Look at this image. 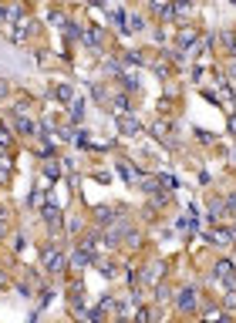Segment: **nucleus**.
Instances as JSON below:
<instances>
[{"instance_id":"1","label":"nucleus","mask_w":236,"mask_h":323,"mask_svg":"<svg viewBox=\"0 0 236 323\" xmlns=\"http://www.w3.org/2000/svg\"><path fill=\"white\" fill-rule=\"evenodd\" d=\"M41 259H44V269L47 273H61L64 269V253H61V243H47L44 249H41Z\"/></svg>"},{"instance_id":"2","label":"nucleus","mask_w":236,"mask_h":323,"mask_svg":"<svg viewBox=\"0 0 236 323\" xmlns=\"http://www.w3.org/2000/svg\"><path fill=\"white\" fill-rule=\"evenodd\" d=\"M213 279H216V283H223L226 290H233V286H236V269H233V262H230V259L216 262V273H213Z\"/></svg>"},{"instance_id":"3","label":"nucleus","mask_w":236,"mask_h":323,"mask_svg":"<svg viewBox=\"0 0 236 323\" xmlns=\"http://www.w3.org/2000/svg\"><path fill=\"white\" fill-rule=\"evenodd\" d=\"M34 31H37V27H34L31 20H20V24H14V31H10V41H14V44H20V41H27Z\"/></svg>"},{"instance_id":"4","label":"nucleus","mask_w":236,"mask_h":323,"mask_svg":"<svg viewBox=\"0 0 236 323\" xmlns=\"http://www.w3.org/2000/svg\"><path fill=\"white\" fill-rule=\"evenodd\" d=\"M196 14V3L192 0H172V20L175 17H192Z\"/></svg>"},{"instance_id":"5","label":"nucleus","mask_w":236,"mask_h":323,"mask_svg":"<svg viewBox=\"0 0 236 323\" xmlns=\"http://www.w3.org/2000/svg\"><path fill=\"white\" fill-rule=\"evenodd\" d=\"M209 239H213V246H233V243H236V232H233V229H213V236H209Z\"/></svg>"},{"instance_id":"6","label":"nucleus","mask_w":236,"mask_h":323,"mask_svg":"<svg viewBox=\"0 0 236 323\" xmlns=\"http://www.w3.org/2000/svg\"><path fill=\"white\" fill-rule=\"evenodd\" d=\"M41 215H44V222H47V226H51V229H58V226H61V209H58V205H54V202H47V205H44V212H41Z\"/></svg>"},{"instance_id":"7","label":"nucleus","mask_w":236,"mask_h":323,"mask_svg":"<svg viewBox=\"0 0 236 323\" xmlns=\"http://www.w3.org/2000/svg\"><path fill=\"white\" fill-rule=\"evenodd\" d=\"M175 307L186 310V313H192V310H196V290H182L179 300H175Z\"/></svg>"},{"instance_id":"8","label":"nucleus","mask_w":236,"mask_h":323,"mask_svg":"<svg viewBox=\"0 0 236 323\" xmlns=\"http://www.w3.org/2000/svg\"><path fill=\"white\" fill-rule=\"evenodd\" d=\"M175 41H179V47H192V44L199 41V31H196V27H182Z\"/></svg>"},{"instance_id":"9","label":"nucleus","mask_w":236,"mask_h":323,"mask_svg":"<svg viewBox=\"0 0 236 323\" xmlns=\"http://www.w3.org/2000/svg\"><path fill=\"white\" fill-rule=\"evenodd\" d=\"M118 128L125 131V135H139V131H142V125H139L135 118H128V115H118Z\"/></svg>"},{"instance_id":"10","label":"nucleus","mask_w":236,"mask_h":323,"mask_svg":"<svg viewBox=\"0 0 236 323\" xmlns=\"http://www.w3.org/2000/svg\"><path fill=\"white\" fill-rule=\"evenodd\" d=\"M54 94H58V101H64V105H71V101H75V88H71V84H58V88H54Z\"/></svg>"},{"instance_id":"11","label":"nucleus","mask_w":236,"mask_h":323,"mask_svg":"<svg viewBox=\"0 0 236 323\" xmlns=\"http://www.w3.org/2000/svg\"><path fill=\"white\" fill-rule=\"evenodd\" d=\"M78 249L91 253V256H98V236H84V239L78 243Z\"/></svg>"},{"instance_id":"12","label":"nucleus","mask_w":236,"mask_h":323,"mask_svg":"<svg viewBox=\"0 0 236 323\" xmlns=\"http://www.w3.org/2000/svg\"><path fill=\"white\" fill-rule=\"evenodd\" d=\"M156 135H158V141H162V145H175V138L169 135V125H165V122H158V125H156Z\"/></svg>"},{"instance_id":"13","label":"nucleus","mask_w":236,"mask_h":323,"mask_svg":"<svg viewBox=\"0 0 236 323\" xmlns=\"http://www.w3.org/2000/svg\"><path fill=\"white\" fill-rule=\"evenodd\" d=\"M209 212H213V219H216V222H220V219H223V212H226V215H230V205H226V202H223V199H216V202H213V205H209Z\"/></svg>"},{"instance_id":"14","label":"nucleus","mask_w":236,"mask_h":323,"mask_svg":"<svg viewBox=\"0 0 236 323\" xmlns=\"http://www.w3.org/2000/svg\"><path fill=\"white\" fill-rule=\"evenodd\" d=\"M118 215H115V209H108V205H98V222L101 226H108V222H115Z\"/></svg>"},{"instance_id":"15","label":"nucleus","mask_w":236,"mask_h":323,"mask_svg":"<svg viewBox=\"0 0 236 323\" xmlns=\"http://www.w3.org/2000/svg\"><path fill=\"white\" fill-rule=\"evenodd\" d=\"M81 41H84V44H94V47H98V44H101V34H98V27H88V31L81 34Z\"/></svg>"},{"instance_id":"16","label":"nucleus","mask_w":236,"mask_h":323,"mask_svg":"<svg viewBox=\"0 0 236 323\" xmlns=\"http://www.w3.org/2000/svg\"><path fill=\"white\" fill-rule=\"evenodd\" d=\"M81 118H84V101L75 98V101H71V122H81Z\"/></svg>"},{"instance_id":"17","label":"nucleus","mask_w":236,"mask_h":323,"mask_svg":"<svg viewBox=\"0 0 236 323\" xmlns=\"http://www.w3.org/2000/svg\"><path fill=\"white\" fill-rule=\"evenodd\" d=\"M17 131H20V135H34L37 125H34V122H27V118H17Z\"/></svg>"},{"instance_id":"18","label":"nucleus","mask_w":236,"mask_h":323,"mask_svg":"<svg viewBox=\"0 0 236 323\" xmlns=\"http://www.w3.org/2000/svg\"><path fill=\"white\" fill-rule=\"evenodd\" d=\"M156 182H158V189H162V192H172V189H175V179H172V175H158Z\"/></svg>"},{"instance_id":"19","label":"nucleus","mask_w":236,"mask_h":323,"mask_svg":"<svg viewBox=\"0 0 236 323\" xmlns=\"http://www.w3.org/2000/svg\"><path fill=\"white\" fill-rule=\"evenodd\" d=\"M115 111H118V115L128 111V94H118V98H115Z\"/></svg>"},{"instance_id":"20","label":"nucleus","mask_w":236,"mask_h":323,"mask_svg":"<svg viewBox=\"0 0 236 323\" xmlns=\"http://www.w3.org/2000/svg\"><path fill=\"white\" fill-rule=\"evenodd\" d=\"M44 175H47V179H58V175H61V165L47 162V165H44Z\"/></svg>"},{"instance_id":"21","label":"nucleus","mask_w":236,"mask_h":323,"mask_svg":"<svg viewBox=\"0 0 236 323\" xmlns=\"http://www.w3.org/2000/svg\"><path fill=\"white\" fill-rule=\"evenodd\" d=\"M125 31H132V34L142 31V17H128V27H125Z\"/></svg>"},{"instance_id":"22","label":"nucleus","mask_w":236,"mask_h":323,"mask_svg":"<svg viewBox=\"0 0 236 323\" xmlns=\"http://www.w3.org/2000/svg\"><path fill=\"white\" fill-rule=\"evenodd\" d=\"M223 303H226V307H236V286H233V290H226V296H223Z\"/></svg>"},{"instance_id":"23","label":"nucleus","mask_w":236,"mask_h":323,"mask_svg":"<svg viewBox=\"0 0 236 323\" xmlns=\"http://www.w3.org/2000/svg\"><path fill=\"white\" fill-rule=\"evenodd\" d=\"M101 273H105V276L111 279V276H115V266H111V262H101Z\"/></svg>"},{"instance_id":"24","label":"nucleus","mask_w":236,"mask_h":323,"mask_svg":"<svg viewBox=\"0 0 236 323\" xmlns=\"http://www.w3.org/2000/svg\"><path fill=\"white\" fill-rule=\"evenodd\" d=\"M0 98H7V81H0Z\"/></svg>"},{"instance_id":"25","label":"nucleus","mask_w":236,"mask_h":323,"mask_svg":"<svg viewBox=\"0 0 236 323\" xmlns=\"http://www.w3.org/2000/svg\"><path fill=\"white\" fill-rule=\"evenodd\" d=\"M3 232H7V226H3V212H0V236H3Z\"/></svg>"},{"instance_id":"26","label":"nucleus","mask_w":236,"mask_h":323,"mask_svg":"<svg viewBox=\"0 0 236 323\" xmlns=\"http://www.w3.org/2000/svg\"><path fill=\"white\" fill-rule=\"evenodd\" d=\"M230 3H236V0H230Z\"/></svg>"},{"instance_id":"27","label":"nucleus","mask_w":236,"mask_h":323,"mask_svg":"<svg viewBox=\"0 0 236 323\" xmlns=\"http://www.w3.org/2000/svg\"><path fill=\"white\" fill-rule=\"evenodd\" d=\"M233 232H236V229H233Z\"/></svg>"}]
</instances>
